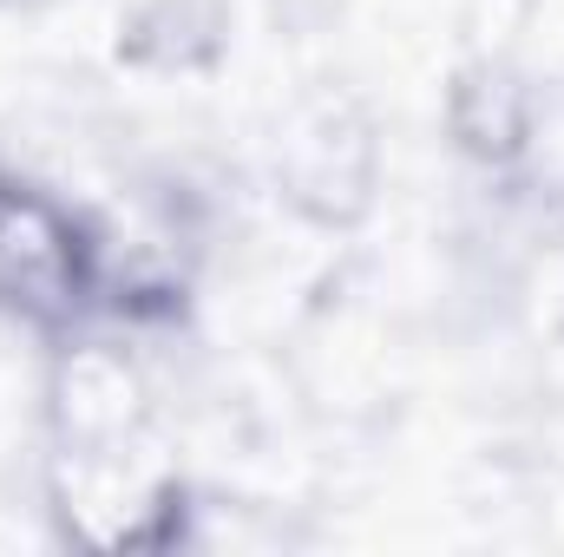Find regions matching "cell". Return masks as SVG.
Here are the masks:
<instances>
[{
	"label": "cell",
	"instance_id": "obj_1",
	"mask_svg": "<svg viewBox=\"0 0 564 557\" xmlns=\"http://www.w3.org/2000/svg\"><path fill=\"white\" fill-rule=\"evenodd\" d=\"M106 302V223L46 177L0 164V321L33 341L99 328Z\"/></svg>",
	"mask_w": 564,
	"mask_h": 557
},
{
	"label": "cell",
	"instance_id": "obj_2",
	"mask_svg": "<svg viewBox=\"0 0 564 557\" xmlns=\"http://www.w3.org/2000/svg\"><path fill=\"white\" fill-rule=\"evenodd\" d=\"M381 171H388V144L361 92L308 86L282 106L270 132V197L289 223L322 237L361 230L381 204Z\"/></svg>",
	"mask_w": 564,
	"mask_h": 557
},
{
	"label": "cell",
	"instance_id": "obj_3",
	"mask_svg": "<svg viewBox=\"0 0 564 557\" xmlns=\"http://www.w3.org/2000/svg\"><path fill=\"white\" fill-rule=\"evenodd\" d=\"M40 426H46V452L59 459L158 446V394L139 361V341L106 321L53 341L40 381Z\"/></svg>",
	"mask_w": 564,
	"mask_h": 557
},
{
	"label": "cell",
	"instance_id": "obj_4",
	"mask_svg": "<svg viewBox=\"0 0 564 557\" xmlns=\"http://www.w3.org/2000/svg\"><path fill=\"white\" fill-rule=\"evenodd\" d=\"M440 132L466 171L506 184L545 139V92L512 53H466L440 92Z\"/></svg>",
	"mask_w": 564,
	"mask_h": 557
},
{
	"label": "cell",
	"instance_id": "obj_5",
	"mask_svg": "<svg viewBox=\"0 0 564 557\" xmlns=\"http://www.w3.org/2000/svg\"><path fill=\"white\" fill-rule=\"evenodd\" d=\"M237 53V0H126L112 66L132 79H210Z\"/></svg>",
	"mask_w": 564,
	"mask_h": 557
},
{
	"label": "cell",
	"instance_id": "obj_6",
	"mask_svg": "<svg viewBox=\"0 0 564 557\" xmlns=\"http://www.w3.org/2000/svg\"><path fill=\"white\" fill-rule=\"evenodd\" d=\"M53 7H66V0H0L7 20H33V13H53Z\"/></svg>",
	"mask_w": 564,
	"mask_h": 557
}]
</instances>
